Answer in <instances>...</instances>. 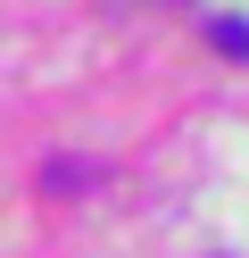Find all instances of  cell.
<instances>
[{"instance_id":"1","label":"cell","mask_w":249,"mask_h":258,"mask_svg":"<svg viewBox=\"0 0 249 258\" xmlns=\"http://www.w3.org/2000/svg\"><path fill=\"white\" fill-rule=\"evenodd\" d=\"M208 42H216L224 58H249V17H216V25H208Z\"/></svg>"},{"instance_id":"2","label":"cell","mask_w":249,"mask_h":258,"mask_svg":"<svg viewBox=\"0 0 249 258\" xmlns=\"http://www.w3.org/2000/svg\"><path fill=\"white\" fill-rule=\"evenodd\" d=\"M42 183H50V191H83V183H92V167H83V158H50Z\"/></svg>"}]
</instances>
